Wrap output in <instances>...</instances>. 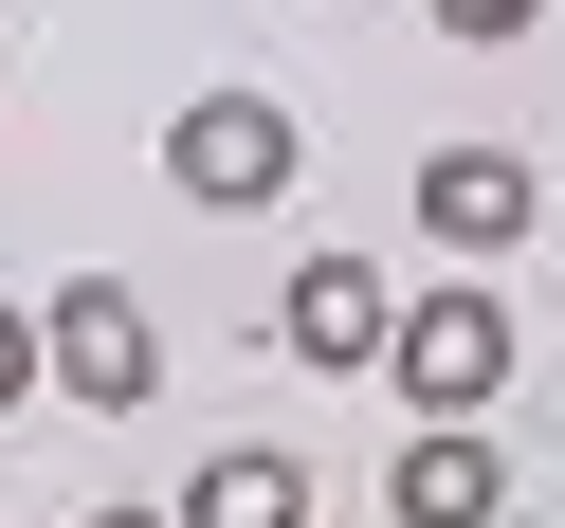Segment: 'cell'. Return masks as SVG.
I'll list each match as a JSON object with an SVG mask.
<instances>
[{
	"label": "cell",
	"instance_id": "cell-1",
	"mask_svg": "<svg viewBox=\"0 0 565 528\" xmlns=\"http://www.w3.org/2000/svg\"><path fill=\"white\" fill-rule=\"evenodd\" d=\"M292 183H310V128L274 110V91H183V110H164V201H201V219H274Z\"/></svg>",
	"mask_w": 565,
	"mask_h": 528
},
{
	"label": "cell",
	"instance_id": "cell-2",
	"mask_svg": "<svg viewBox=\"0 0 565 528\" xmlns=\"http://www.w3.org/2000/svg\"><path fill=\"white\" fill-rule=\"evenodd\" d=\"M511 365H529V328H511L492 273H438V292L383 328V382H402L419 419H492V401H511Z\"/></svg>",
	"mask_w": 565,
	"mask_h": 528
},
{
	"label": "cell",
	"instance_id": "cell-3",
	"mask_svg": "<svg viewBox=\"0 0 565 528\" xmlns=\"http://www.w3.org/2000/svg\"><path fill=\"white\" fill-rule=\"evenodd\" d=\"M38 382H55V401H92V419H147V401H164L147 292H128V273H74V292L38 310Z\"/></svg>",
	"mask_w": 565,
	"mask_h": 528
},
{
	"label": "cell",
	"instance_id": "cell-4",
	"mask_svg": "<svg viewBox=\"0 0 565 528\" xmlns=\"http://www.w3.org/2000/svg\"><path fill=\"white\" fill-rule=\"evenodd\" d=\"M529 219H547V164H529V147H438V164H419V237H438V256L492 273Z\"/></svg>",
	"mask_w": 565,
	"mask_h": 528
},
{
	"label": "cell",
	"instance_id": "cell-5",
	"mask_svg": "<svg viewBox=\"0 0 565 528\" xmlns=\"http://www.w3.org/2000/svg\"><path fill=\"white\" fill-rule=\"evenodd\" d=\"M383 510L402 528H511V455H492L475 419H419V438L383 455Z\"/></svg>",
	"mask_w": 565,
	"mask_h": 528
},
{
	"label": "cell",
	"instance_id": "cell-6",
	"mask_svg": "<svg viewBox=\"0 0 565 528\" xmlns=\"http://www.w3.org/2000/svg\"><path fill=\"white\" fill-rule=\"evenodd\" d=\"M383 328H402V292H383L365 256H310L292 292H274V346H292V365H329V382H365V365H383Z\"/></svg>",
	"mask_w": 565,
	"mask_h": 528
},
{
	"label": "cell",
	"instance_id": "cell-7",
	"mask_svg": "<svg viewBox=\"0 0 565 528\" xmlns=\"http://www.w3.org/2000/svg\"><path fill=\"white\" fill-rule=\"evenodd\" d=\"M164 528H310V455L292 438H220L183 492H164Z\"/></svg>",
	"mask_w": 565,
	"mask_h": 528
},
{
	"label": "cell",
	"instance_id": "cell-8",
	"mask_svg": "<svg viewBox=\"0 0 565 528\" xmlns=\"http://www.w3.org/2000/svg\"><path fill=\"white\" fill-rule=\"evenodd\" d=\"M456 55H511V37H547V0H419Z\"/></svg>",
	"mask_w": 565,
	"mask_h": 528
},
{
	"label": "cell",
	"instance_id": "cell-9",
	"mask_svg": "<svg viewBox=\"0 0 565 528\" xmlns=\"http://www.w3.org/2000/svg\"><path fill=\"white\" fill-rule=\"evenodd\" d=\"M38 401V310H0V419Z\"/></svg>",
	"mask_w": 565,
	"mask_h": 528
},
{
	"label": "cell",
	"instance_id": "cell-10",
	"mask_svg": "<svg viewBox=\"0 0 565 528\" xmlns=\"http://www.w3.org/2000/svg\"><path fill=\"white\" fill-rule=\"evenodd\" d=\"M92 528H164V510H92Z\"/></svg>",
	"mask_w": 565,
	"mask_h": 528
}]
</instances>
